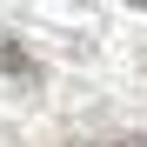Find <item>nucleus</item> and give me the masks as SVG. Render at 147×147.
Masks as SVG:
<instances>
[{"instance_id":"obj_3","label":"nucleus","mask_w":147,"mask_h":147,"mask_svg":"<svg viewBox=\"0 0 147 147\" xmlns=\"http://www.w3.org/2000/svg\"><path fill=\"white\" fill-rule=\"evenodd\" d=\"M127 7H140V13H147V0H127Z\"/></svg>"},{"instance_id":"obj_1","label":"nucleus","mask_w":147,"mask_h":147,"mask_svg":"<svg viewBox=\"0 0 147 147\" xmlns=\"http://www.w3.org/2000/svg\"><path fill=\"white\" fill-rule=\"evenodd\" d=\"M0 74H13V80H27V87L40 80V67H34L27 54H20V47H13V40H0Z\"/></svg>"},{"instance_id":"obj_2","label":"nucleus","mask_w":147,"mask_h":147,"mask_svg":"<svg viewBox=\"0 0 147 147\" xmlns=\"http://www.w3.org/2000/svg\"><path fill=\"white\" fill-rule=\"evenodd\" d=\"M67 147H147V134H94V140H67Z\"/></svg>"}]
</instances>
